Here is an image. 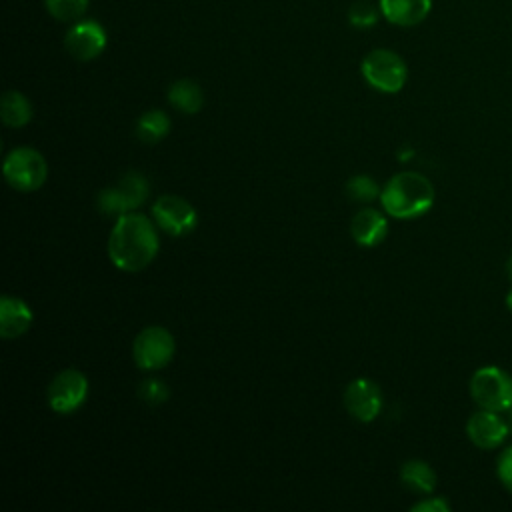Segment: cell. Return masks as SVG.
<instances>
[{
	"mask_svg": "<svg viewBox=\"0 0 512 512\" xmlns=\"http://www.w3.org/2000/svg\"><path fill=\"white\" fill-rule=\"evenodd\" d=\"M158 248L156 226L144 214L128 212L118 216L108 238V256L116 268L138 272L154 260Z\"/></svg>",
	"mask_w": 512,
	"mask_h": 512,
	"instance_id": "1",
	"label": "cell"
},
{
	"mask_svg": "<svg viewBox=\"0 0 512 512\" xmlns=\"http://www.w3.org/2000/svg\"><path fill=\"white\" fill-rule=\"evenodd\" d=\"M380 202L392 218H418L432 208L434 186L420 172H398L386 182L380 192Z\"/></svg>",
	"mask_w": 512,
	"mask_h": 512,
	"instance_id": "2",
	"label": "cell"
},
{
	"mask_svg": "<svg viewBox=\"0 0 512 512\" xmlns=\"http://www.w3.org/2000/svg\"><path fill=\"white\" fill-rule=\"evenodd\" d=\"M360 72L364 80L378 92L396 94L408 80V68L400 54L388 48H376L362 58Z\"/></svg>",
	"mask_w": 512,
	"mask_h": 512,
	"instance_id": "3",
	"label": "cell"
},
{
	"mask_svg": "<svg viewBox=\"0 0 512 512\" xmlns=\"http://www.w3.org/2000/svg\"><path fill=\"white\" fill-rule=\"evenodd\" d=\"M470 396L478 408L506 412L512 406V376L498 366H482L470 378Z\"/></svg>",
	"mask_w": 512,
	"mask_h": 512,
	"instance_id": "4",
	"label": "cell"
},
{
	"mask_svg": "<svg viewBox=\"0 0 512 512\" xmlns=\"http://www.w3.org/2000/svg\"><path fill=\"white\" fill-rule=\"evenodd\" d=\"M4 178L18 192H34L48 178L44 156L28 146L14 148L4 158Z\"/></svg>",
	"mask_w": 512,
	"mask_h": 512,
	"instance_id": "5",
	"label": "cell"
},
{
	"mask_svg": "<svg viewBox=\"0 0 512 512\" xmlns=\"http://www.w3.org/2000/svg\"><path fill=\"white\" fill-rule=\"evenodd\" d=\"M150 184L140 172H126L114 186L104 188L96 202L108 216H122L136 210L148 196Z\"/></svg>",
	"mask_w": 512,
	"mask_h": 512,
	"instance_id": "6",
	"label": "cell"
},
{
	"mask_svg": "<svg viewBox=\"0 0 512 512\" xmlns=\"http://www.w3.org/2000/svg\"><path fill=\"white\" fill-rule=\"evenodd\" d=\"M176 350L174 336L164 326H148L138 332L132 344V354L142 370L164 368Z\"/></svg>",
	"mask_w": 512,
	"mask_h": 512,
	"instance_id": "7",
	"label": "cell"
},
{
	"mask_svg": "<svg viewBox=\"0 0 512 512\" xmlns=\"http://www.w3.org/2000/svg\"><path fill=\"white\" fill-rule=\"evenodd\" d=\"M152 216L156 226L170 236H186L198 222L194 206L176 194H162L152 206Z\"/></svg>",
	"mask_w": 512,
	"mask_h": 512,
	"instance_id": "8",
	"label": "cell"
},
{
	"mask_svg": "<svg viewBox=\"0 0 512 512\" xmlns=\"http://www.w3.org/2000/svg\"><path fill=\"white\" fill-rule=\"evenodd\" d=\"M88 396V380L76 368H66L54 376L48 386V404L58 414L78 410Z\"/></svg>",
	"mask_w": 512,
	"mask_h": 512,
	"instance_id": "9",
	"label": "cell"
},
{
	"mask_svg": "<svg viewBox=\"0 0 512 512\" xmlns=\"http://www.w3.org/2000/svg\"><path fill=\"white\" fill-rule=\"evenodd\" d=\"M64 46L68 54L80 62L94 60L106 48V30L94 20H78L68 28Z\"/></svg>",
	"mask_w": 512,
	"mask_h": 512,
	"instance_id": "10",
	"label": "cell"
},
{
	"mask_svg": "<svg viewBox=\"0 0 512 512\" xmlns=\"http://www.w3.org/2000/svg\"><path fill=\"white\" fill-rule=\"evenodd\" d=\"M468 440L480 450L498 448L510 434L502 412L480 408L466 422Z\"/></svg>",
	"mask_w": 512,
	"mask_h": 512,
	"instance_id": "11",
	"label": "cell"
},
{
	"mask_svg": "<svg viewBox=\"0 0 512 512\" xmlns=\"http://www.w3.org/2000/svg\"><path fill=\"white\" fill-rule=\"evenodd\" d=\"M346 410L360 422H372L382 408V392L374 380L356 378L344 392Z\"/></svg>",
	"mask_w": 512,
	"mask_h": 512,
	"instance_id": "12",
	"label": "cell"
},
{
	"mask_svg": "<svg viewBox=\"0 0 512 512\" xmlns=\"http://www.w3.org/2000/svg\"><path fill=\"white\" fill-rule=\"evenodd\" d=\"M378 8L390 24L410 28L428 18L432 0H378Z\"/></svg>",
	"mask_w": 512,
	"mask_h": 512,
	"instance_id": "13",
	"label": "cell"
},
{
	"mask_svg": "<svg viewBox=\"0 0 512 512\" xmlns=\"http://www.w3.org/2000/svg\"><path fill=\"white\" fill-rule=\"evenodd\" d=\"M352 238L366 248L378 246L388 234V222L376 208H362L352 216L350 222Z\"/></svg>",
	"mask_w": 512,
	"mask_h": 512,
	"instance_id": "14",
	"label": "cell"
},
{
	"mask_svg": "<svg viewBox=\"0 0 512 512\" xmlns=\"http://www.w3.org/2000/svg\"><path fill=\"white\" fill-rule=\"evenodd\" d=\"M32 326V310L22 298L2 296L0 298V336L4 340L20 338Z\"/></svg>",
	"mask_w": 512,
	"mask_h": 512,
	"instance_id": "15",
	"label": "cell"
},
{
	"mask_svg": "<svg viewBox=\"0 0 512 512\" xmlns=\"http://www.w3.org/2000/svg\"><path fill=\"white\" fill-rule=\"evenodd\" d=\"M168 102L182 114H196L204 104V92L194 80L182 78L170 84Z\"/></svg>",
	"mask_w": 512,
	"mask_h": 512,
	"instance_id": "16",
	"label": "cell"
},
{
	"mask_svg": "<svg viewBox=\"0 0 512 512\" xmlns=\"http://www.w3.org/2000/svg\"><path fill=\"white\" fill-rule=\"evenodd\" d=\"M0 118L8 128H22L32 120V104L30 100L18 92L8 90L0 100Z\"/></svg>",
	"mask_w": 512,
	"mask_h": 512,
	"instance_id": "17",
	"label": "cell"
},
{
	"mask_svg": "<svg viewBox=\"0 0 512 512\" xmlns=\"http://www.w3.org/2000/svg\"><path fill=\"white\" fill-rule=\"evenodd\" d=\"M400 480L418 494H430L436 488V472L424 460H408L400 468Z\"/></svg>",
	"mask_w": 512,
	"mask_h": 512,
	"instance_id": "18",
	"label": "cell"
},
{
	"mask_svg": "<svg viewBox=\"0 0 512 512\" xmlns=\"http://www.w3.org/2000/svg\"><path fill=\"white\" fill-rule=\"evenodd\" d=\"M170 132V118L162 110H148L136 122V136L144 144H156Z\"/></svg>",
	"mask_w": 512,
	"mask_h": 512,
	"instance_id": "19",
	"label": "cell"
},
{
	"mask_svg": "<svg viewBox=\"0 0 512 512\" xmlns=\"http://www.w3.org/2000/svg\"><path fill=\"white\" fill-rule=\"evenodd\" d=\"M44 6L60 22H78L88 10V0H44Z\"/></svg>",
	"mask_w": 512,
	"mask_h": 512,
	"instance_id": "20",
	"label": "cell"
},
{
	"mask_svg": "<svg viewBox=\"0 0 512 512\" xmlns=\"http://www.w3.org/2000/svg\"><path fill=\"white\" fill-rule=\"evenodd\" d=\"M346 192H348V196L352 200H358V202H372L374 198L380 196L378 184L370 176H366V174L352 176L346 182Z\"/></svg>",
	"mask_w": 512,
	"mask_h": 512,
	"instance_id": "21",
	"label": "cell"
},
{
	"mask_svg": "<svg viewBox=\"0 0 512 512\" xmlns=\"http://www.w3.org/2000/svg\"><path fill=\"white\" fill-rule=\"evenodd\" d=\"M380 10V8H378ZM378 10L370 2H354L348 10V20L356 28H372L378 22Z\"/></svg>",
	"mask_w": 512,
	"mask_h": 512,
	"instance_id": "22",
	"label": "cell"
},
{
	"mask_svg": "<svg viewBox=\"0 0 512 512\" xmlns=\"http://www.w3.org/2000/svg\"><path fill=\"white\" fill-rule=\"evenodd\" d=\"M140 396L148 404H162L168 398V388L160 380H146L140 386Z\"/></svg>",
	"mask_w": 512,
	"mask_h": 512,
	"instance_id": "23",
	"label": "cell"
},
{
	"mask_svg": "<svg viewBox=\"0 0 512 512\" xmlns=\"http://www.w3.org/2000/svg\"><path fill=\"white\" fill-rule=\"evenodd\" d=\"M496 474L502 486L512 494V446L504 448V452L498 456L496 462Z\"/></svg>",
	"mask_w": 512,
	"mask_h": 512,
	"instance_id": "24",
	"label": "cell"
},
{
	"mask_svg": "<svg viewBox=\"0 0 512 512\" xmlns=\"http://www.w3.org/2000/svg\"><path fill=\"white\" fill-rule=\"evenodd\" d=\"M410 510L412 512H448L450 504L442 496H432V498H424V500L416 502Z\"/></svg>",
	"mask_w": 512,
	"mask_h": 512,
	"instance_id": "25",
	"label": "cell"
},
{
	"mask_svg": "<svg viewBox=\"0 0 512 512\" xmlns=\"http://www.w3.org/2000/svg\"><path fill=\"white\" fill-rule=\"evenodd\" d=\"M502 414H504V420H506V426H508V434L512 436V406Z\"/></svg>",
	"mask_w": 512,
	"mask_h": 512,
	"instance_id": "26",
	"label": "cell"
},
{
	"mask_svg": "<svg viewBox=\"0 0 512 512\" xmlns=\"http://www.w3.org/2000/svg\"><path fill=\"white\" fill-rule=\"evenodd\" d=\"M506 274H508V278H510V282H512V254H510V258L506 260Z\"/></svg>",
	"mask_w": 512,
	"mask_h": 512,
	"instance_id": "27",
	"label": "cell"
},
{
	"mask_svg": "<svg viewBox=\"0 0 512 512\" xmlns=\"http://www.w3.org/2000/svg\"><path fill=\"white\" fill-rule=\"evenodd\" d=\"M506 306H508V310L512 312V290L506 294Z\"/></svg>",
	"mask_w": 512,
	"mask_h": 512,
	"instance_id": "28",
	"label": "cell"
}]
</instances>
